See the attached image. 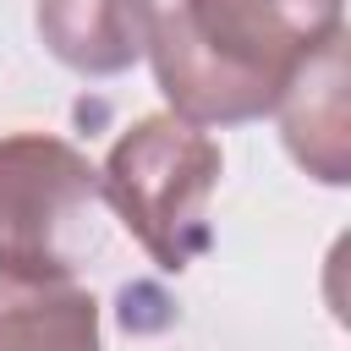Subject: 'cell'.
<instances>
[{"label":"cell","instance_id":"obj_1","mask_svg":"<svg viewBox=\"0 0 351 351\" xmlns=\"http://www.w3.org/2000/svg\"><path fill=\"white\" fill-rule=\"evenodd\" d=\"M346 33V0H176L154 16L148 66L170 115L247 126L274 115L285 82Z\"/></svg>","mask_w":351,"mask_h":351},{"label":"cell","instance_id":"obj_2","mask_svg":"<svg viewBox=\"0 0 351 351\" xmlns=\"http://www.w3.org/2000/svg\"><path fill=\"white\" fill-rule=\"evenodd\" d=\"M219 143L203 126L159 110L132 121L110 143L99 165V192L104 208H115V219L126 225V236L165 274H181L214 247L208 203L219 192Z\"/></svg>","mask_w":351,"mask_h":351},{"label":"cell","instance_id":"obj_3","mask_svg":"<svg viewBox=\"0 0 351 351\" xmlns=\"http://www.w3.org/2000/svg\"><path fill=\"white\" fill-rule=\"evenodd\" d=\"M99 165L55 132L0 137V269L77 280L99 247Z\"/></svg>","mask_w":351,"mask_h":351},{"label":"cell","instance_id":"obj_4","mask_svg":"<svg viewBox=\"0 0 351 351\" xmlns=\"http://www.w3.org/2000/svg\"><path fill=\"white\" fill-rule=\"evenodd\" d=\"M154 0H33L38 44L77 77H121L148 55Z\"/></svg>","mask_w":351,"mask_h":351},{"label":"cell","instance_id":"obj_5","mask_svg":"<svg viewBox=\"0 0 351 351\" xmlns=\"http://www.w3.org/2000/svg\"><path fill=\"white\" fill-rule=\"evenodd\" d=\"M280 115V137L291 148V159L324 181V186H346L351 159H346V33L329 38L280 93L274 104Z\"/></svg>","mask_w":351,"mask_h":351},{"label":"cell","instance_id":"obj_6","mask_svg":"<svg viewBox=\"0 0 351 351\" xmlns=\"http://www.w3.org/2000/svg\"><path fill=\"white\" fill-rule=\"evenodd\" d=\"M0 351H104L99 296L77 280L0 269Z\"/></svg>","mask_w":351,"mask_h":351}]
</instances>
